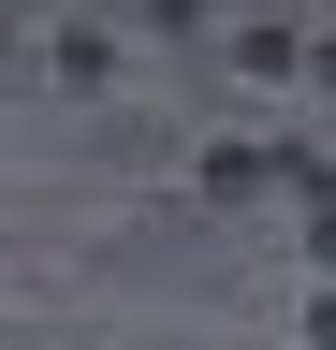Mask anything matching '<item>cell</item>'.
<instances>
[{"instance_id": "6da1fadb", "label": "cell", "mask_w": 336, "mask_h": 350, "mask_svg": "<svg viewBox=\"0 0 336 350\" xmlns=\"http://www.w3.org/2000/svg\"><path fill=\"white\" fill-rule=\"evenodd\" d=\"M292 204H307V262H336V175L322 161H292Z\"/></svg>"}, {"instance_id": "7a4b0ae2", "label": "cell", "mask_w": 336, "mask_h": 350, "mask_svg": "<svg viewBox=\"0 0 336 350\" xmlns=\"http://www.w3.org/2000/svg\"><path fill=\"white\" fill-rule=\"evenodd\" d=\"M307 350H336V292H307Z\"/></svg>"}]
</instances>
